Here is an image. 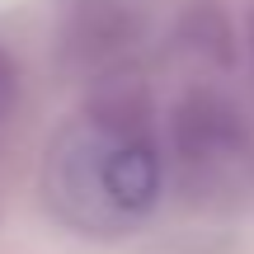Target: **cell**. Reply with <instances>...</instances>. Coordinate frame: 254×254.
<instances>
[{"label": "cell", "instance_id": "1", "mask_svg": "<svg viewBox=\"0 0 254 254\" xmlns=\"http://www.w3.org/2000/svg\"><path fill=\"white\" fill-rule=\"evenodd\" d=\"M165 165L151 141L146 94L109 85L90 113L62 127L43 165V193L85 236H123L160 198Z\"/></svg>", "mask_w": 254, "mask_h": 254}, {"label": "cell", "instance_id": "2", "mask_svg": "<svg viewBox=\"0 0 254 254\" xmlns=\"http://www.w3.org/2000/svg\"><path fill=\"white\" fill-rule=\"evenodd\" d=\"M170 155L174 174L189 193H217L231 189L250 170V132L236 104L217 90H193L174 109L170 123Z\"/></svg>", "mask_w": 254, "mask_h": 254}, {"label": "cell", "instance_id": "3", "mask_svg": "<svg viewBox=\"0 0 254 254\" xmlns=\"http://www.w3.org/2000/svg\"><path fill=\"white\" fill-rule=\"evenodd\" d=\"M136 38V14L123 0H80L66 19V57L75 66H109Z\"/></svg>", "mask_w": 254, "mask_h": 254}, {"label": "cell", "instance_id": "4", "mask_svg": "<svg viewBox=\"0 0 254 254\" xmlns=\"http://www.w3.org/2000/svg\"><path fill=\"white\" fill-rule=\"evenodd\" d=\"M14 99H19V71H14V62H9V52L0 47V118H9Z\"/></svg>", "mask_w": 254, "mask_h": 254}]
</instances>
